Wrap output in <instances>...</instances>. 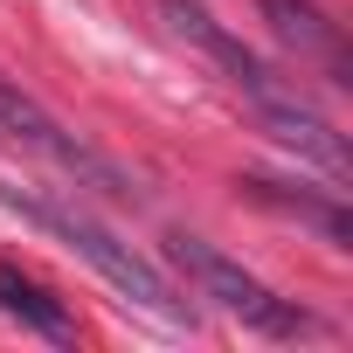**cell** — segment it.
<instances>
[{
  "label": "cell",
  "instance_id": "cell-1",
  "mask_svg": "<svg viewBox=\"0 0 353 353\" xmlns=\"http://www.w3.org/2000/svg\"><path fill=\"white\" fill-rule=\"evenodd\" d=\"M0 201H8V208H21L35 229H49V236H63L104 284H118L132 305H145L152 319H166V325H188V305H181V291H173L132 243H118L104 222H90L83 208H63V201H42V194H28V188H14V181H0Z\"/></svg>",
  "mask_w": 353,
  "mask_h": 353
},
{
  "label": "cell",
  "instance_id": "cell-2",
  "mask_svg": "<svg viewBox=\"0 0 353 353\" xmlns=\"http://www.w3.org/2000/svg\"><path fill=\"white\" fill-rule=\"evenodd\" d=\"M166 256L194 277V291H201V298H215L229 319H243V325H256V332H270V339H305V332H319V325H312V312H298L291 298H277L263 277H250L236 256L208 250L201 236H166Z\"/></svg>",
  "mask_w": 353,
  "mask_h": 353
},
{
  "label": "cell",
  "instance_id": "cell-3",
  "mask_svg": "<svg viewBox=\"0 0 353 353\" xmlns=\"http://www.w3.org/2000/svg\"><path fill=\"white\" fill-rule=\"evenodd\" d=\"M0 139L21 145V152H35V159H49L56 173H70L77 188H97V194H118V201L132 194V188H125V173H118L97 145H83L70 125H56V118H49L28 90H14L8 77H0Z\"/></svg>",
  "mask_w": 353,
  "mask_h": 353
},
{
  "label": "cell",
  "instance_id": "cell-4",
  "mask_svg": "<svg viewBox=\"0 0 353 353\" xmlns=\"http://www.w3.org/2000/svg\"><path fill=\"white\" fill-rule=\"evenodd\" d=\"M159 21L181 35V42H194V49H201V56H208V63L243 90V97H270V90H284V83H277V77L243 49V35H229V28L201 8V0H159Z\"/></svg>",
  "mask_w": 353,
  "mask_h": 353
},
{
  "label": "cell",
  "instance_id": "cell-5",
  "mask_svg": "<svg viewBox=\"0 0 353 353\" xmlns=\"http://www.w3.org/2000/svg\"><path fill=\"white\" fill-rule=\"evenodd\" d=\"M250 111H256V125H263L277 145H291V152H298V159H312L319 173L346 181V166H353V159H346V139H339V132H332V125H325V118L291 90V83H284V90H270V97H250Z\"/></svg>",
  "mask_w": 353,
  "mask_h": 353
},
{
  "label": "cell",
  "instance_id": "cell-6",
  "mask_svg": "<svg viewBox=\"0 0 353 353\" xmlns=\"http://www.w3.org/2000/svg\"><path fill=\"white\" fill-rule=\"evenodd\" d=\"M256 14L270 21V35L284 49H298V63H319L332 83H353L346 77V35L319 0H256Z\"/></svg>",
  "mask_w": 353,
  "mask_h": 353
},
{
  "label": "cell",
  "instance_id": "cell-7",
  "mask_svg": "<svg viewBox=\"0 0 353 353\" xmlns=\"http://www.w3.org/2000/svg\"><path fill=\"white\" fill-rule=\"evenodd\" d=\"M236 188H243L256 208H277V215H291V222L319 229L332 250H346V243H353V222H346V208H339V201H325V194H305V188H291V181H270V173H243Z\"/></svg>",
  "mask_w": 353,
  "mask_h": 353
},
{
  "label": "cell",
  "instance_id": "cell-8",
  "mask_svg": "<svg viewBox=\"0 0 353 353\" xmlns=\"http://www.w3.org/2000/svg\"><path fill=\"white\" fill-rule=\"evenodd\" d=\"M0 312L21 319V325L42 332V339H56V346H77V319H70V305H63L49 284H35L21 263H8V256H0Z\"/></svg>",
  "mask_w": 353,
  "mask_h": 353
}]
</instances>
